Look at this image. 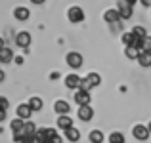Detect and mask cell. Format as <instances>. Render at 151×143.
<instances>
[{
	"label": "cell",
	"instance_id": "cell-1",
	"mask_svg": "<svg viewBox=\"0 0 151 143\" xmlns=\"http://www.w3.org/2000/svg\"><path fill=\"white\" fill-rule=\"evenodd\" d=\"M100 82H101L100 74H96V73H90L86 78H82V86H81V88H84V90H90V88H94V86H98Z\"/></svg>",
	"mask_w": 151,
	"mask_h": 143
},
{
	"label": "cell",
	"instance_id": "cell-2",
	"mask_svg": "<svg viewBox=\"0 0 151 143\" xmlns=\"http://www.w3.org/2000/svg\"><path fill=\"white\" fill-rule=\"evenodd\" d=\"M90 92L84 88H78L77 94H75V101H77V105H90Z\"/></svg>",
	"mask_w": 151,
	"mask_h": 143
},
{
	"label": "cell",
	"instance_id": "cell-3",
	"mask_svg": "<svg viewBox=\"0 0 151 143\" xmlns=\"http://www.w3.org/2000/svg\"><path fill=\"white\" fill-rule=\"evenodd\" d=\"M67 65H69L71 69H81L82 67V55L77 54V51L67 54Z\"/></svg>",
	"mask_w": 151,
	"mask_h": 143
},
{
	"label": "cell",
	"instance_id": "cell-4",
	"mask_svg": "<svg viewBox=\"0 0 151 143\" xmlns=\"http://www.w3.org/2000/svg\"><path fill=\"white\" fill-rule=\"evenodd\" d=\"M67 15H69V21L71 23H81V21H84V11H82L78 6H73Z\"/></svg>",
	"mask_w": 151,
	"mask_h": 143
},
{
	"label": "cell",
	"instance_id": "cell-5",
	"mask_svg": "<svg viewBox=\"0 0 151 143\" xmlns=\"http://www.w3.org/2000/svg\"><path fill=\"white\" fill-rule=\"evenodd\" d=\"M65 86L71 90H78L82 86V78L78 74H69V77H65Z\"/></svg>",
	"mask_w": 151,
	"mask_h": 143
},
{
	"label": "cell",
	"instance_id": "cell-6",
	"mask_svg": "<svg viewBox=\"0 0 151 143\" xmlns=\"http://www.w3.org/2000/svg\"><path fill=\"white\" fill-rule=\"evenodd\" d=\"M55 136H58V134H55V130H52V128H42V130L37 132L38 141H50V139H54Z\"/></svg>",
	"mask_w": 151,
	"mask_h": 143
},
{
	"label": "cell",
	"instance_id": "cell-7",
	"mask_svg": "<svg viewBox=\"0 0 151 143\" xmlns=\"http://www.w3.org/2000/svg\"><path fill=\"white\" fill-rule=\"evenodd\" d=\"M92 117H94V111H92L90 105H78V118H81V120L88 122Z\"/></svg>",
	"mask_w": 151,
	"mask_h": 143
},
{
	"label": "cell",
	"instance_id": "cell-8",
	"mask_svg": "<svg viewBox=\"0 0 151 143\" xmlns=\"http://www.w3.org/2000/svg\"><path fill=\"white\" fill-rule=\"evenodd\" d=\"M119 14H121V17L122 19H130L132 17V6H130V4H126L124 0H121V2H119Z\"/></svg>",
	"mask_w": 151,
	"mask_h": 143
},
{
	"label": "cell",
	"instance_id": "cell-9",
	"mask_svg": "<svg viewBox=\"0 0 151 143\" xmlns=\"http://www.w3.org/2000/svg\"><path fill=\"white\" fill-rule=\"evenodd\" d=\"M149 128L147 126H134V137L136 139H140V141H145L149 137Z\"/></svg>",
	"mask_w": 151,
	"mask_h": 143
},
{
	"label": "cell",
	"instance_id": "cell-10",
	"mask_svg": "<svg viewBox=\"0 0 151 143\" xmlns=\"http://www.w3.org/2000/svg\"><path fill=\"white\" fill-rule=\"evenodd\" d=\"M15 44L21 46V48H27L31 44V34L25 33V31H23V33H17V36H15Z\"/></svg>",
	"mask_w": 151,
	"mask_h": 143
},
{
	"label": "cell",
	"instance_id": "cell-11",
	"mask_svg": "<svg viewBox=\"0 0 151 143\" xmlns=\"http://www.w3.org/2000/svg\"><path fill=\"white\" fill-rule=\"evenodd\" d=\"M103 19H105L107 23H117L119 19H122V17H121V14H119V10H107L105 15H103Z\"/></svg>",
	"mask_w": 151,
	"mask_h": 143
},
{
	"label": "cell",
	"instance_id": "cell-12",
	"mask_svg": "<svg viewBox=\"0 0 151 143\" xmlns=\"http://www.w3.org/2000/svg\"><path fill=\"white\" fill-rule=\"evenodd\" d=\"M31 113H33V109H31L29 103H27V105L23 103V105H19V107H17V117H19V118H23V120H25V118H29V117H31Z\"/></svg>",
	"mask_w": 151,
	"mask_h": 143
},
{
	"label": "cell",
	"instance_id": "cell-13",
	"mask_svg": "<svg viewBox=\"0 0 151 143\" xmlns=\"http://www.w3.org/2000/svg\"><path fill=\"white\" fill-rule=\"evenodd\" d=\"M65 137H67L69 141H78V139H81V132H78L75 126H71V128L65 130Z\"/></svg>",
	"mask_w": 151,
	"mask_h": 143
},
{
	"label": "cell",
	"instance_id": "cell-14",
	"mask_svg": "<svg viewBox=\"0 0 151 143\" xmlns=\"http://www.w3.org/2000/svg\"><path fill=\"white\" fill-rule=\"evenodd\" d=\"M14 15L19 21H27V19H29V10H27V8H15Z\"/></svg>",
	"mask_w": 151,
	"mask_h": 143
},
{
	"label": "cell",
	"instance_id": "cell-15",
	"mask_svg": "<svg viewBox=\"0 0 151 143\" xmlns=\"http://www.w3.org/2000/svg\"><path fill=\"white\" fill-rule=\"evenodd\" d=\"M140 54H142V50L138 46H126V57L138 59V57H140Z\"/></svg>",
	"mask_w": 151,
	"mask_h": 143
},
{
	"label": "cell",
	"instance_id": "cell-16",
	"mask_svg": "<svg viewBox=\"0 0 151 143\" xmlns=\"http://www.w3.org/2000/svg\"><path fill=\"white\" fill-rule=\"evenodd\" d=\"M54 109H55V113H59V114H67L69 113V103L67 101H55Z\"/></svg>",
	"mask_w": 151,
	"mask_h": 143
},
{
	"label": "cell",
	"instance_id": "cell-17",
	"mask_svg": "<svg viewBox=\"0 0 151 143\" xmlns=\"http://www.w3.org/2000/svg\"><path fill=\"white\" fill-rule=\"evenodd\" d=\"M58 126L61 130H67V128H71V126H73V120H71L67 114H61V117H59V120H58Z\"/></svg>",
	"mask_w": 151,
	"mask_h": 143
},
{
	"label": "cell",
	"instance_id": "cell-18",
	"mask_svg": "<svg viewBox=\"0 0 151 143\" xmlns=\"http://www.w3.org/2000/svg\"><path fill=\"white\" fill-rule=\"evenodd\" d=\"M122 42H124L126 46H136L138 36L134 33H124V34H122Z\"/></svg>",
	"mask_w": 151,
	"mask_h": 143
},
{
	"label": "cell",
	"instance_id": "cell-19",
	"mask_svg": "<svg viewBox=\"0 0 151 143\" xmlns=\"http://www.w3.org/2000/svg\"><path fill=\"white\" fill-rule=\"evenodd\" d=\"M138 61H140L142 67H149L151 65V51H142L140 57H138Z\"/></svg>",
	"mask_w": 151,
	"mask_h": 143
},
{
	"label": "cell",
	"instance_id": "cell-20",
	"mask_svg": "<svg viewBox=\"0 0 151 143\" xmlns=\"http://www.w3.org/2000/svg\"><path fill=\"white\" fill-rule=\"evenodd\" d=\"M37 126L33 124V122H25V128H23V134H25V137H29V136H37Z\"/></svg>",
	"mask_w": 151,
	"mask_h": 143
},
{
	"label": "cell",
	"instance_id": "cell-21",
	"mask_svg": "<svg viewBox=\"0 0 151 143\" xmlns=\"http://www.w3.org/2000/svg\"><path fill=\"white\" fill-rule=\"evenodd\" d=\"M25 128V122H23V118H15V120H12V130L14 132H21V130Z\"/></svg>",
	"mask_w": 151,
	"mask_h": 143
},
{
	"label": "cell",
	"instance_id": "cell-22",
	"mask_svg": "<svg viewBox=\"0 0 151 143\" xmlns=\"http://www.w3.org/2000/svg\"><path fill=\"white\" fill-rule=\"evenodd\" d=\"M0 61H2V63L12 61V50H8V48H2V50H0Z\"/></svg>",
	"mask_w": 151,
	"mask_h": 143
},
{
	"label": "cell",
	"instance_id": "cell-23",
	"mask_svg": "<svg viewBox=\"0 0 151 143\" xmlns=\"http://www.w3.org/2000/svg\"><path fill=\"white\" fill-rule=\"evenodd\" d=\"M29 105H31V109H33V111H40L42 109V99L40 97H31L29 99Z\"/></svg>",
	"mask_w": 151,
	"mask_h": 143
},
{
	"label": "cell",
	"instance_id": "cell-24",
	"mask_svg": "<svg viewBox=\"0 0 151 143\" xmlns=\"http://www.w3.org/2000/svg\"><path fill=\"white\" fill-rule=\"evenodd\" d=\"M90 141L92 143H101L103 141V134L100 130H94V132H90Z\"/></svg>",
	"mask_w": 151,
	"mask_h": 143
},
{
	"label": "cell",
	"instance_id": "cell-25",
	"mask_svg": "<svg viewBox=\"0 0 151 143\" xmlns=\"http://www.w3.org/2000/svg\"><path fill=\"white\" fill-rule=\"evenodd\" d=\"M109 143H124V136L121 132H115L109 136Z\"/></svg>",
	"mask_w": 151,
	"mask_h": 143
},
{
	"label": "cell",
	"instance_id": "cell-26",
	"mask_svg": "<svg viewBox=\"0 0 151 143\" xmlns=\"http://www.w3.org/2000/svg\"><path fill=\"white\" fill-rule=\"evenodd\" d=\"M132 33L136 34V36H140V38H142V36H147V31H145L144 27H134V31H132Z\"/></svg>",
	"mask_w": 151,
	"mask_h": 143
},
{
	"label": "cell",
	"instance_id": "cell-27",
	"mask_svg": "<svg viewBox=\"0 0 151 143\" xmlns=\"http://www.w3.org/2000/svg\"><path fill=\"white\" fill-rule=\"evenodd\" d=\"M21 143H38V137L37 136H29V137H25Z\"/></svg>",
	"mask_w": 151,
	"mask_h": 143
},
{
	"label": "cell",
	"instance_id": "cell-28",
	"mask_svg": "<svg viewBox=\"0 0 151 143\" xmlns=\"http://www.w3.org/2000/svg\"><path fill=\"white\" fill-rule=\"evenodd\" d=\"M8 105H10V101L6 97H0V109H8Z\"/></svg>",
	"mask_w": 151,
	"mask_h": 143
},
{
	"label": "cell",
	"instance_id": "cell-29",
	"mask_svg": "<svg viewBox=\"0 0 151 143\" xmlns=\"http://www.w3.org/2000/svg\"><path fill=\"white\" fill-rule=\"evenodd\" d=\"M6 118V109H0V122Z\"/></svg>",
	"mask_w": 151,
	"mask_h": 143
},
{
	"label": "cell",
	"instance_id": "cell-30",
	"mask_svg": "<svg viewBox=\"0 0 151 143\" xmlns=\"http://www.w3.org/2000/svg\"><path fill=\"white\" fill-rule=\"evenodd\" d=\"M142 4H144V6H151V0H140Z\"/></svg>",
	"mask_w": 151,
	"mask_h": 143
},
{
	"label": "cell",
	"instance_id": "cell-31",
	"mask_svg": "<svg viewBox=\"0 0 151 143\" xmlns=\"http://www.w3.org/2000/svg\"><path fill=\"white\" fill-rule=\"evenodd\" d=\"M52 141H54V143H61V137H59V136H55V137H54Z\"/></svg>",
	"mask_w": 151,
	"mask_h": 143
},
{
	"label": "cell",
	"instance_id": "cell-32",
	"mask_svg": "<svg viewBox=\"0 0 151 143\" xmlns=\"http://www.w3.org/2000/svg\"><path fill=\"white\" fill-rule=\"evenodd\" d=\"M126 4H130V6H134V4H136V0H124Z\"/></svg>",
	"mask_w": 151,
	"mask_h": 143
},
{
	"label": "cell",
	"instance_id": "cell-33",
	"mask_svg": "<svg viewBox=\"0 0 151 143\" xmlns=\"http://www.w3.org/2000/svg\"><path fill=\"white\" fill-rule=\"evenodd\" d=\"M33 4H44V0H31Z\"/></svg>",
	"mask_w": 151,
	"mask_h": 143
},
{
	"label": "cell",
	"instance_id": "cell-34",
	"mask_svg": "<svg viewBox=\"0 0 151 143\" xmlns=\"http://www.w3.org/2000/svg\"><path fill=\"white\" fill-rule=\"evenodd\" d=\"M4 80V73H2V69H0V82Z\"/></svg>",
	"mask_w": 151,
	"mask_h": 143
},
{
	"label": "cell",
	"instance_id": "cell-35",
	"mask_svg": "<svg viewBox=\"0 0 151 143\" xmlns=\"http://www.w3.org/2000/svg\"><path fill=\"white\" fill-rule=\"evenodd\" d=\"M2 48H4V42H2V38H0V50H2Z\"/></svg>",
	"mask_w": 151,
	"mask_h": 143
},
{
	"label": "cell",
	"instance_id": "cell-36",
	"mask_svg": "<svg viewBox=\"0 0 151 143\" xmlns=\"http://www.w3.org/2000/svg\"><path fill=\"white\" fill-rule=\"evenodd\" d=\"M38 143H54V141H52V139H50V141H38Z\"/></svg>",
	"mask_w": 151,
	"mask_h": 143
},
{
	"label": "cell",
	"instance_id": "cell-37",
	"mask_svg": "<svg viewBox=\"0 0 151 143\" xmlns=\"http://www.w3.org/2000/svg\"><path fill=\"white\" fill-rule=\"evenodd\" d=\"M147 128H149V132H151V122H149V126H147Z\"/></svg>",
	"mask_w": 151,
	"mask_h": 143
},
{
	"label": "cell",
	"instance_id": "cell-38",
	"mask_svg": "<svg viewBox=\"0 0 151 143\" xmlns=\"http://www.w3.org/2000/svg\"><path fill=\"white\" fill-rule=\"evenodd\" d=\"M0 63H2V61H0Z\"/></svg>",
	"mask_w": 151,
	"mask_h": 143
}]
</instances>
